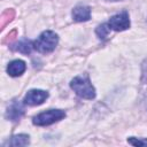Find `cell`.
<instances>
[{
    "mask_svg": "<svg viewBox=\"0 0 147 147\" xmlns=\"http://www.w3.org/2000/svg\"><path fill=\"white\" fill-rule=\"evenodd\" d=\"M107 23L110 26V29L114 30V31H123V30H126V29L130 28L129 14L125 10L122 11V13H118V14L111 16Z\"/></svg>",
    "mask_w": 147,
    "mask_h": 147,
    "instance_id": "obj_4",
    "label": "cell"
},
{
    "mask_svg": "<svg viewBox=\"0 0 147 147\" xmlns=\"http://www.w3.org/2000/svg\"><path fill=\"white\" fill-rule=\"evenodd\" d=\"M26 69V65H25V62L22 61V60H14L11 61L8 67H7V72L9 76L11 77H17V76H21Z\"/></svg>",
    "mask_w": 147,
    "mask_h": 147,
    "instance_id": "obj_8",
    "label": "cell"
},
{
    "mask_svg": "<svg viewBox=\"0 0 147 147\" xmlns=\"http://www.w3.org/2000/svg\"><path fill=\"white\" fill-rule=\"evenodd\" d=\"M29 142L30 139L28 134H16L8 139L6 142H3V146H26L29 145Z\"/></svg>",
    "mask_w": 147,
    "mask_h": 147,
    "instance_id": "obj_9",
    "label": "cell"
},
{
    "mask_svg": "<svg viewBox=\"0 0 147 147\" xmlns=\"http://www.w3.org/2000/svg\"><path fill=\"white\" fill-rule=\"evenodd\" d=\"M72 18L76 22H86L91 18V8L88 6H76L72 9Z\"/></svg>",
    "mask_w": 147,
    "mask_h": 147,
    "instance_id": "obj_7",
    "label": "cell"
},
{
    "mask_svg": "<svg viewBox=\"0 0 147 147\" xmlns=\"http://www.w3.org/2000/svg\"><path fill=\"white\" fill-rule=\"evenodd\" d=\"M127 141L133 145V146H146L147 145V139H137V138H129Z\"/></svg>",
    "mask_w": 147,
    "mask_h": 147,
    "instance_id": "obj_12",
    "label": "cell"
},
{
    "mask_svg": "<svg viewBox=\"0 0 147 147\" xmlns=\"http://www.w3.org/2000/svg\"><path fill=\"white\" fill-rule=\"evenodd\" d=\"M57 41H59L57 34L51 30H47V31H44L38 37V39L33 41V48L39 53L47 54L55 49Z\"/></svg>",
    "mask_w": 147,
    "mask_h": 147,
    "instance_id": "obj_2",
    "label": "cell"
},
{
    "mask_svg": "<svg viewBox=\"0 0 147 147\" xmlns=\"http://www.w3.org/2000/svg\"><path fill=\"white\" fill-rule=\"evenodd\" d=\"M23 114H24V107H23L22 102L17 101V100H14V101H11V103L7 108L6 117L8 119L13 121V122H16V121L21 119Z\"/></svg>",
    "mask_w": 147,
    "mask_h": 147,
    "instance_id": "obj_6",
    "label": "cell"
},
{
    "mask_svg": "<svg viewBox=\"0 0 147 147\" xmlns=\"http://www.w3.org/2000/svg\"><path fill=\"white\" fill-rule=\"evenodd\" d=\"M106 1H122V0H106Z\"/></svg>",
    "mask_w": 147,
    "mask_h": 147,
    "instance_id": "obj_13",
    "label": "cell"
},
{
    "mask_svg": "<svg viewBox=\"0 0 147 147\" xmlns=\"http://www.w3.org/2000/svg\"><path fill=\"white\" fill-rule=\"evenodd\" d=\"M32 48H33V41L28 40V39H22V40H20V41L15 45V47H13V49H15V51H17V52H20V53H22V54H25V55L30 54Z\"/></svg>",
    "mask_w": 147,
    "mask_h": 147,
    "instance_id": "obj_10",
    "label": "cell"
},
{
    "mask_svg": "<svg viewBox=\"0 0 147 147\" xmlns=\"http://www.w3.org/2000/svg\"><path fill=\"white\" fill-rule=\"evenodd\" d=\"M48 98V93L42 90H30L24 96V105L37 106L41 105Z\"/></svg>",
    "mask_w": 147,
    "mask_h": 147,
    "instance_id": "obj_5",
    "label": "cell"
},
{
    "mask_svg": "<svg viewBox=\"0 0 147 147\" xmlns=\"http://www.w3.org/2000/svg\"><path fill=\"white\" fill-rule=\"evenodd\" d=\"M110 26L108 25V23H103V24H101V25H99L98 28H96V30H95V33H96V36L100 38V39H106V37L109 34V32H110Z\"/></svg>",
    "mask_w": 147,
    "mask_h": 147,
    "instance_id": "obj_11",
    "label": "cell"
},
{
    "mask_svg": "<svg viewBox=\"0 0 147 147\" xmlns=\"http://www.w3.org/2000/svg\"><path fill=\"white\" fill-rule=\"evenodd\" d=\"M63 117H65V113L61 109H49L47 111L40 113L37 116L33 117L32 123L34 125L38 126H46V125H51L60 119H62Z\"/></svg>",
    "mask_w": 147,
    "mask_h": 147,
    "instance_id": "obj_3",
    "label": "cell"
},
{
    "mask_svg": "<svg viewBox=\"0 0 147 147\" xmlns=\"http://www.w3.org/2000/svg\"><path fill=\"white\" fill-rule=\"evenodd\" d=\"M70 87L80 98H84L87 100H92L95 98V90L87 76L75 77L70 83Z\"/></svg>",
    "mask_w": 147,
    "mask_h": 147,
    "instance_id": "obj_1",
    "label": "cell"
}]
</instances>
